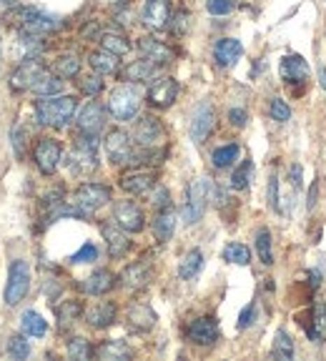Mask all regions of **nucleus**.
<instances>
[{
  "instance_id": "412c9836",
  "label": "nucleus",
  "mask_w": 326,
  "mask_h": 361,
  "mask_svg": "<svg viewBox=\"0 0 326 361\" xmlns=\"http://www.w3.org/2000/svg\"><path fill=\"white\" fill-rule=\"evenodd\" d=\"M106 126V108L98 101H91L88 106H83V111L78 113V131L88 133V136H98Z\"/></svg>"
},
{
  "instance_id": "c756f323",
  "label": "nucleus",
  "mask_w": 326,
  "mask_h": 361,
  "mask_svg": "<svg viewBox=\"0 0 326 361\" xmlns=\"http://www.w3.org/2000/svg\"><path fill=\"white\" fill-rule=\"evenodd\" d=\"M88 63H91V68L96 73H101V76H113V73H118V68H121V60H118V55L108 53V50H93L91 55H88Z\"/></svg>"
},
{
  "instance_id": "5fc2aeb1",
  "label": "nucleus",
  "mask_w": 326,
  "mask_h": 361,
  "mask_svg": "<svg viewBox=\"0 0 326 361\" xmlns=\"http://www.w3.org/2000/svg\"><path fill=\"white\" fill-rule=\"evenodd\" d=\"M246 120H248V113L243 108H231L229 111V123L236 128H243L246 126Z\"/></svg>"
},
{
  "instance_id": "e433bc0d",
  "label": "nucleus",
  "mask_w": 326,
  "mask_h": 361,
  "mask_svg": "<svg viewBox=\"0 0 326 361\" xmlns=\"http://www.w3.org/2000/svg\"><path fill=\"white\" fill-rule=\"evenodd\" d=\"M239 153H241V146H239V143L218 146V148L211 153V163H213V169H229L231 163H234L236 158H239Z\"/></svg>"
},
{
  "instance_id": "37998d69",
  "label": "nucleus",
  "mask_w": 326,
  "mask_h": 361,
  "mask_svg": "<svg viewBox=\"0 0 326 361\" xmlns=\"http://www.w3.org/2000/svg\"><path fill=\"white\" fill-rule=\"evenodd\" d=\"M169 28H171V33H173L176 38L186 36V33H188V28H191V13H188V10H183V8H181V10L171 13Z\"/></svg>"
},
{
  "instance_id": "49530a36",
  "label": "nucleus",
  "mask_w": 326,
  "mask_h": 361,
  "mask_svg": "<svg viewBox=\"0 0 326 361\" xmlns=\"http://www.w3.org/2000/svg\"><path fill=\"white\" fill-rule=\"evenodd\" d=\"M78 88H80V93H85V96L96 98L98 93L103 90V78H101V73H93V76H83V78L78 80Z\"/></svg>"
},
{
  "instance_id": "2eb2a0df",
  "label": "nucleus",
  "mask_w": 326,
  "mask_h": 361,
  "mask_svg": "<svg viewBox=\"0 0 326 361\" xmlns=\"http://www.w3.org/2000/svg\"><path fill=\"white\" fill-rule=\"evenodd\" d=\"M151 278H153L151 264L143 259V261H136V264H128L126 269L121 271L118 281H121V286L128 291H143L146 286L151 283Z\"/></svg>"
},
{
  "instance_id": "c85d7f7f",
  "label": "nucleus",
  "mask_w": 326,
  "mask_h": 361,
  "mask_svg": "<svg viewBox=\"0 0 326 361\" xmlns=\"http://www.w3.org/2000/svg\"><path fill=\"white\" fill-rule=\"evenodd\" d=\"M93 354H96L101 361H126V359H131V349H128V344L121 341V339H108V341H101Z\"/></svg>"
},
{
  "instance_id": "79ce46f5",
  "label": "nucleus",
  "mask_w": 326,
  "mask_h": 361,
  "mask_svg": "<svg viewBox=\"0 0 326 361\" xmlns=\"http://www.w3.org/2000/svg\"><path fill=\"white\" fill-rule=\"evenodd\" d=\"M251 174H254V163L243 161L241 166L231 174V188H234V191H243V188L251 183Z\"/></svg>"
},
{
  "instance_id": "f257e3e1",
  "label": "nucleus",
  "mask_w": 326,
  "mask_h": 361,
  "mask_svg": "<svg viewBox=\"0 0 326 361\" xmlns=\"http://www.w3.org/2000/svg\"><path fill=\"white\" fill-rule=\"evenodd\" d=\"M3 25L15 28L18 33H28V36H50L55 30L63 28V20L53 13L43 10L36 6H13L10 10L3 13Z\"/></svg>"
},
{
  "instance_id": "8fccbe9b",
  "label": "nucleus",
  "mask_w": 326,
  "mask_h": 361,
  "mask_svg": "<svg viewBox=\"0 0 326 361\" xmlns=\"http://www.w3.org/2000/svg\"><path fill=\"white\" fill-rule=\"evenodd\" d=\"M13 139V150H15V156L23 158L25 156V146H28V128L25 126H15L10 133Z\"/></svg>"
},
{
  "instance_id": "13d9d810",
  "label": "nucleus",
  "mask_w": 326,
  "mask_h": 361,
  "mask_svg": "<svg viewBox=\"0 0 326 361\" xmlns=\"http://www.w3.org/2000/svg\"><path fill=\"white\" fill-rule=\"evenodd\" d=\"M289 176H291V186L299 191V188L304 186V183H302V166H299V163H294V166L289 169Z\"/></svg>"
},
{
  "instance_id": "bf43d9fd",
  "label": "nucleus",
  "mask_w": 326,
  "mask_h": 361,
  "mask_svg": "<svg viewBox=\"0 0 326 361\" xmlns=\"http://www.w3.org/2000/svg\"><path fill=\"white\" fill-rule=\"evenodd\" d=\"M316 199H319V180H314V183H311V188H309V196H306V208L309 211H314Z\"/></svg>"
},
{
  "instance_id": "c03bdc74",
  "label": "nucleus",
  "mask_w": 326,
  "mask_h": 361,
  "mask_svg": "<svg viewBox=\"0 0 326 361\" xmlns=\"http://www.w3.org/2000/svg\"><path fill=\"white\" fill-rule=\"evenodd\" d=\"M66 351H68V356H71V359H78V361L91 359V356H93L91 344H88V339H83V337L71 339V341H68V346H66Z\"/></svg>"
},
{
  "instance_id": "7ed1b4c3",
  "label": "nucleus",
  "mask_w": 326,
  "mask_h": 361,
  "mask_svg": "<svg viewBox=\"0 0 326 361\" xmlns=\"http://www.w3.org/2000/svg\"><path fill=\"white\" fill-rule=\"evenodd\" d=\"M66 169L76 176H88L98 169V136L78 133L73 139V148L66 156Z\"/></svg>"
},
{
  "instance_id": "58836bf2",
  "label": "nucleus",
  "mask_w": 326,
  "mask_h": 361,
  "mask_svg": "<svg viewBox=\"0 0 326 361\" xmlns=\"http://www.w3.org/2000/svg\"><path fill=\"white\" fill-rule=\"evenodd\" d=\"M256 253H259V259L264 266H271L274 264V251H271V234L269 229H259L256 231Z\"/></svg>"
},
{
  "instance_id": "bb28decb",
  "label": "nucleus",
  "mask_w": 326,
  "mask_h": 361,
  "mask_svg": "<svg viewBox=\"0 0 326 361\" xmlns=\"http://www.w3.org/2000/svg\"><path fill=\"white\" fill-rule=\"evenodd\" d=\"M153 229V239L158 241V243H166V241H171V236H173L176 231V211L171 208H161L156 213V218H153L151 223Z\"/></svg>"
},
{
  "instance_id": "423d86ee",
  "label": "nucleus",
  "mask_w": 326,
  "mask_h": 361,
  "mask_svg": "<svg viewBox=\"0 0 326 361\" xmlns=\"http://www.w3.org/2000/svg\"><path fill=\"white\" fill-rule=\"evenodd\" d=\"M211 178H196L186 191V204H183V221L188 226H194V223L201 221L206 211V204L211 199Z\"/></svg>"
},
{
  "instance_id": "20e7f679",
  "label": "nucleus",
  "mask_w": 326,
  "mask_h": 361,
  "mask_svg": "<svg viewBox=\"0 0 326 361\" xmlns=\"http://www.w3.org/2000/svg\"><path fill=\"white\" fill-rule=\"evenodd\" d=\"M108 113L115 120H131L136 118L141 108V90L133 83H123L108 93V103H106Z\"/></svg>"
},
{
  "instance_id": "cd10ccee",
  "label": "nucleus",
  "mask_w": 326,
  "mask_h": 361,
  "mask_svg": "<svg viewBox=\"0 0 326 361\" xmlns=\"http://www.w3.org/2000/svg\"><path fill=\"white\" fill-rule=\"evenodd\" d=\"M156 73H158L156 63H151L148 58H141V60L128 63V66L123 68L121 76H123V80H128V83H143V80H151Z\"/></svg>"
},
{
  "instance_id": "c9c22d12",
  "label": "nucleus",
  "mask_w": 326,
  "mask_h": 361,
  "mask_svg": "<svg viewBox=\"0 0 326 361\" xmlns=\"http://www.w3.org/2000/svg\"><path fill=\"white\" fill-rule=\"evenodd\" d=\"M101 48L103 50H108V53H113V55H126L128 50H131V43H128V38L126 36H121V33H101Z\"/></svg>"
},
{
  "instance_id": "3c124183",
  "label": "nucleus",
  "mask_w": 326,
  "mask_h": 361,
  "mask_svg": "<svg viewBox=\"0 0 326 361\" xmlns=\"http://www.w3.org/2000/svg\"><path fill=\"white\" fill-rule=\"evenodd\" d=\"M239 0H206V10L211 15H229Z\"/></svg>"
},
{
  "instance_id": "f8f14e48",
  "label": "nucleus",
  "mask_w": 326,
  "mask_h": 361,
  "mask_svg": "<svg viewBox=\"0 0 326 361\" xmlns=\"http://www.w3.org/2000/svg\"><path fill=\"white\" fill-rule=\"evenodd\" d=\"M186 339L196 346H213L218 341V321L213 316H201L186 326Z\"/></svg>"
},
{
  "instance_id": "2f4dec72",
  "label": "nucleus",
  "mask_w": 326,
  "mask_h": 361,
  "mask_svg": "<svg viewBox=\"0 0 326 361\" xmlns=\"http://www.w3.org/2000/svg\"><path fill=\"white\" fill-rule=\"evenodd\" d=\"M309 339L314 344H324L326 339V304L324 299H316L314 316H311V326H309Z\"/></svg>"
},
{
  "instance_id": "4c0bfd02",
  "label": "nucleus",
  "mask_w": 326,
  "mask_h": 361,
  "mask_svg": "<svg viewBox=\"0 0 326 361\" xmlns=\"http://www.w3.org/2000/svg\"><path fill=\"white\" fill-rule=\"evenodd\" d=\"M274 356L276 359H294V341H291L289 331L286 329H278L274 334Z\"/></svg>"
},
{
  "instance_id": "5701e85b",
  "label": "nucleus",
  "mask_w": 326,
  "mask_h": 361,
  "mask_svg": "<svg viewBox=\"0 0 326 361\" xmlns=\"http://www.w3.org/2000/svg\"><path fill=\"white\" fill-rule=\"evenodd\" d=\"M115 286V276L111 274V271L106 269H98L93 271L91 276L83 278V281L78 283V289L83 291V294L88 296H103V294H108L111 289Z\"/></svg>"
},
{
  "instance_id": "e2e57ef3",
  "label": "nucleus",
  "mask_w": 326,
  "mask_h": 361,
  "mask_svg": "<svg viewBox=\"0 0 326 361\" xmlns=\"http://www.w3.org/2000/svg\"><path fill=\"white\" fill-rule=\"evenodd\" d=\"M3 6H15V0H0Z\"/></svg>"
},
{
  "instance_id": "a19ab883",
  "label": "nucleus",
  "mask_w": 326,
  "mask_h": 361,
  "mask_svg": "<svg viewBox=\"0 0 326 361\" xmlns=\"http://www.w3.org/2000/svg\"><path fill=\"white\" fill-rule=\"evenodd\" d=\"M80 313H83V306H80V301H76V299L66 301L63 306H58V326H61V331L66 329V326H71Z\"/></svg>"
},
{
  "instance_id": "aec40b11",
  "label": "nucleus",
  "mask_w": 326,
  "mask_h": 361,
  "mask_svg": "<svg viewBox=\"0 0 326 361\" xmlns=\"http://www.w3.org/2000/svg\"><path fill=\"white\" fill-rule=\"evenodd\" d=\"M139 53L143 55V58H148L151 63H156L158 68L166 66V63H171L173 60V48H169L163 41H158V38L153 36H143L139 38Z\"/></svg>"
},
{
  "instance_id": "0eeeda50",
  "label": "nucleus",
  "mask_w": 326,
  "mask_h": 361,
  "mask_svg": "<svg viewBox=\"0 0 326 361\" xmlns=\"http://www.w3.org/2000/svg\"><path fill=\"white\" fill-rule=\"evenodd\" d=\"M111 201V188L103 186V183H83V186L76 188L71 204L83 213L85 218L96 213L101 206H106Z\"/></svg>"
},
{
  "instance_id": "6e6d98bb",
  "label": "nucleus",
  "mask_w": 326,
  "mask_h": 361,
  "mask_svg": "<svg viewBox=\"0 0 326 361\" xmlns=\"http://www.w3.org/2000/svg\"><path fill=\"white\" fill-rule=\"evenodd\" d=\"M276 196H278V178H276V174H271L269 176V191H266V199H269V206L271 208H276Z\"/></svg>"
},
{
  "instance_id": "052dcab7",
  "label": "nucleus",
  "mask_w": 326,
  "mask_h": 361,
  "mask_svg": "<svg viewBox=\"0 0 326 361\" xmlns=\"http://www.w3.org/2000/svg\"><path fill=\"white\" fill-rule=\"evenodd\" d=\"M309 278H311V286H319V283H321V274H319V271H309Z\"/></svg>"
},
{
  "instance_id": "a878e982",
  "label": "nucleus",
  "mask_w": 326,
  "mask_h": 361,
  "mask_svg": "<svg viewBox=\"0 0 326 361\" xmlns=\"http://www.w3.org/2000/svg\"><path fill=\"white\" fill-rule=\"evenodd\" d=\"M278 73H281L284 83L289 85L304 83V80L309 78V66L302 55H286V58L281 60V66H278Z\"/></svg>"
},
{
  "instance_id": "473e14b6",
  "label": "nucleus",
  "mask_w": 326,
  "mask_h": 361,
  "mask_svg": "<svg viewBox=\"0 0 326 361\" xmlns=\"http://www.w3.org/2000/svg\"><path fill=\"white\" fill-rule=\"evenodd\" d=\"M201 269H204V253H201L199 248H191V251L183 256L181 266H178V276H181L183 281H191V278L199 276Z\"/></svg>"
},
{
  "instance_id": "680f3d73",
  "label": "nucleus",
  "mask_w": 326,
  "mask_h": 361,
  "mask_svg": "<svg viewBox=\"0 0 326 361\" xmlns=\"http://www.w3.org/2000/svg\"><path fill=\"white\" fill-rule=\"evenodd\" d=\"M319 85L326 90V68H324V66L319 68Z\"/></svg>"
},
{
  "instance_id": "a18cd8bd",
  "label": "nucleus",
  "mask_w": 326,
  "mask_h": 361,
  "mask_svg": "<svg viewBox=\"0 0 326 361\" xmlns=\"http://www.w3.org/2000/svg\"><path fill=\"white\" fill-rule=\"evenodd\" d=\"M8 354H10L13 359H28V356H31V344H28L25 334L23 337L8 339Z\"/></svg>"
},
{
  "instance_id": "39448f33",
  "label": "nucleus",
  "mask_w": 326,
  "mask_h": 361,
  "mask_svg": "<svg viewBox=\"0 0 326 361\" xmlns=\"http://www.w3.org/2000/svg\"><path fill=\"white\" fill-rule=\"evenodd\" d=\"M31 291V266L28 261L15 259L8 269V281H6V291H3V301L8 306H18L20 301L28 296Z\"/></svg>"
},
{
  "instance_id": "1a4fd4ad",
  "label": "nucleus",
  "mask_w": 326,
  "mask_h": 361,
  "mask_svg": "<svg viewBox=\"0 0 326 361\" xmlns=\"http://www.w3.org/2000/svg\"><path fill=\"white\" fill-rule=\"evenodd\" d=\"M166 141V128L156 115H143L133 128V143L139 148H161Z\"/></svg>"
},
{
  "instance_id": "ea45409f",
  "label": "nucleus",
  "mask_w": 326,
  "mask_h": 361,
  "mask_svg": "<svg viewBox=\"0 0 326 361\" xmlns=\"http://www.w3.org/2000/svg\"><path fill=\"white\" fill-rule=\"evenodd\" d=\"M224 261H229V264H236V266H248L251 264V251H248L243 243H229V246L224 248Z\"/></svg>"
},
{
  "instance_id": "4d7b16f0",
  "label": "nucleus",
  "mask_w": 326,
  "mask_h": 361,
  "mask_svg": "<svg viewBox=\"0 0 326 361\" xmlns=\"http://www.w3.org/2000/svg\"><path fill=\"white\" fill-rule=\"evenodd\" d=\"M254 316H256V304H251V306H246L241 311V316H239V329H248V326L254 324Z\"/></svg>"
},
{
  "instance_id": "864d4df0",
  "label": "nucleus",
  "mask_w": 326,
  "mask_h": 361,
  "mask_svg": "<svg viewBox=\"0 0 326 361\" xmlns=\"http://www.w3.org/2000/svg\"><path fill=\"white\" fill-rule=\"evenodd\" d=\"M80 38H85V41H96V38H101V25H98V20H88V23L80 28Z\"/></svg>"
},
{
  "instance_id": "f704fd0d",
  "label": "nucleus",
  "mask_w": 326,
  "mask_h": 361,
  "mask_svg": "<svg viewBox=\"0 0 326 361\" xmlns=\"http://www.w3.org/2000/svg\"><path fill=\"white\" fill-rule=\"evenodd\" d=\"M53 73H55V76H61V78H76V76L80 73L78 55H73V53L58 55L55 63H53Z\"/></svg>"
},
{
  "instance_id": "7c9ffc66",
  "label": "nucleus",
  "mask_w": 326,
  "mask_h": 361,
  "mask_svg": "<svg viewBox=\"0 0 326 361\" xmlns=\"http://www.w3.org/2000/svg\"><path fill=\"white\" fill-rule=\"evenodd\" d=\"M20 331H23L25 337L41 339V337H45L48 324H45V319H43L41 313L28 309V311H23V316H20Z\"/></svg>"
},
{
  "instance_id": "393cba45",
  "label": "nucleus",
  "mask_w": 326,
  "mask_h": 361,
  "mask_svg": "<svg viewBox=\"0 0 326 361\" xmlns=\"http://www.w3.org/2000/svg\"><path fill=\"white\" fill-rule=\"evenodd\" d=\"M241 55H243V45L236 38H221L216 43V48H213V60H216L218 68H231Z\"/></svg>"
},
{
  "instance_id": "603ef678",
  "label": "nucleus",
  "mask_w": 326,
  "mask_h": 361,
  "mask_svg": "<svg viewBox=\"0 0 326 361\" xmlns=\"http://www.w3.org/2000/svg\"><path fill=\"white\" fill-rule=\"evenodd\" d=\"M151 204L156 206L158 211H161V208H169V206H171V193H169V188H166V186H158V183H156V188H151Z\"/></svg>"
},
{
  "instance_id": "6ab92c4d",
  "label": "nucleus",
  "mask_w": 326,
  "mask_h": 361,
  "mask_svg": "<svg viewBox=\"0 0 326 361\" xmlns=\"http://www.w3.org/2000/svg\"><path fill=\"white\" fill-rule=\"evenodd\" d=\"M83 319L91 329H108L118 319V309H115L113 301H98L91 309H85Z\"/></svg>"
},
{
  "instance_id": "9d476101",
  "label": "nucleus",
  "mask_w": 326,
  "mask_h": 361,
  "mask_svg": "<svg viewBox=\"0 0 326 361\" xmlns=\"http://www.w3.org/2000/svg\"><path fill=\"white\" fill-rule=\"evenodd\" d=\"M33 161L43 176H53L63 161V148L55 139H38L33 148Z\"/></svg>"
},
{
  "instance_id": "f03ea898",
  "label": "nucleus",
  "mask_w": 326,
  "mask_h": 361,
  "mask_svg": "<svg viewBox=\"0 0 326 361\" xmlns=\"http://www.w3.org/2000/svg\"><path fill=\"white\" fill-rule=\"evenodd\" d=\"M78 98L76 96H45L36 101V118L38 123L50 128H66L76 115Z\"/></svg>"
},
{
  "instance_id": "dca6fc26",
  "label": "nucleus",
  "mask_w": 326,
  "mask_h": 361,
  "mask_svg": "<svg viewBox=\"0 0 326 361\" xmlns=\"http://www.w3.org/2000/svg\"><path fill=\"white\" fill-rule=\"evenodd\" d=\"M101 234L106 239V246H108V256L111 259H123L128 251H131V241H128V231H123L118 223L103 221L101 223Z\"/></svg>"
},
{
  "instance_id": "72a5a7b5",
  "label": "nucleus",
  "mask_w": 326,
  "mask_h": 361,
  "mask_svg": "<svg viewBox=\"0 0 326 361\" xmlns=\"http://www.w3.org/2000/svg\"><path fill=\"white\" fill-rule=\"evenodd\" d=\"M33 93L36 96H41V98H45V96H58L63 90V78L61 76H55V73H43L41 78L36 80V85H33Z\"/></svg>"
},
{
  "instance_id": "09e8293b",
  "label": "nucleus",
  "mask_w": 326,
  "mask_h": 361,
  "mask_svg": "<svg viewBox=\"0 0 326 361\" xmlns=\"http://www.w3.org/2000/svg\"><path fill=\"white\" fill-rule=\"evenodd\" d=\"M269 115H271L276 123H286V120L291 118V108L281 98H271V103H269Z\"/></svg>"
},
{
  "instance_id": "4be33fe9",
  "label": "nucleus",
  "mask_w": 326,
  "mask_h": 361,
  "mask_svg": "<svg viewBox=\"0 0 326 361\" xmlns=\"http://www.w3.org/2000/svg\"><path fill=\"white\" fill-rule=\"evenodd\" d=\"M156 186V174L153 171H131L121 176V188L131 196H143Z\"/></svg>"
},
{
  "instance_id": "9b49d317",
  "label": "nucleus",
  "mask_w": 326,
  "mask_h": 361,
  "mask_svg": "<svg viewBox=\"0 0 326 361\" xmlns=\"http://www.w3.org/2000/svg\"><path fill=\"white\" fill-rule=\"evenodd\" d=\"M43 73H45V66L41 63V58H36V55H33V58H23V63H20L10 76V88L13 90H31Z\"/></svg>"
},
{
  "instance_id": "4468645a",
  "label": "nucleus",
  "mask_w": 326,
  "mask_h": 361,
  "mask_svg": "<svg viewBox=\"0 0 326 361\" xmlns=\"http://www.w3.org/2000/svg\"><path fill=\"white\" fill-rule=\"evenodd\" d=\"M176 98H178V83H176V78H171V76H161V78H156L151 83V88H148V103H151L153 108H171L176 103Z\"/></svg>"
},
{
  "instance_id": "6e6552de",
  "label": "nucleus",
  "mask_w": 326,
  "mask_h": 361,
  "mask_svg": "<svg viewBox=\"0 0 326 361\" xmlns=\"http://www.w3.org/2000/svg\"><path fill=\"white\" fill-rule=\"evenodd\" d=\"M103 146H106V156H108V161L113 163V166H126V163H133V158H136L133 136H128L121 128L108 131Z\"/></svg>"
},
{
  "instance_id": "b1692460",
  "label": "nucleus",
  "mask_w": 326,
  "mask_h": 361,
  "mask_svg": "<svg viewBox=\"0 0 326 361\" xmlns=\"http://www.w3.org/2000/svg\"><path fill=\"white\" fill-rule=\"evenodd\" d=\"M126 321L133 331H141V334H143V331H151L153 326H156V313H153V309L148 306V304L136 301V304L128 306Z\"/></svg>"
},
{
  "instance_id": "ddd939ff",
  "label": "nucleus",
  "mask_w": 326,
  "mask_h": 361,
  "mask_svg": "<svg viewBox=\"0 0 326 361\" xmlns=\"http://www.w3.org/2000/svg\"><path fill=\"white\" fill-rule=\"evenodd\" d=\"M113 221L118 223L123 231H128V234H139L146 226L143 211L133 204V201H118V204L113 206Z\"/></svg>"
},
{
  "instance_id": "a211bd4d",
  "label": "nucleus",
  "mask_w": 326,
  "mask_h": 361,
  "mask_svg": "<svg viewBox=\"0 0 326 361\" xmlns=\"http://www.w3.org/2000/svg\"><path fill=\"white\" fill-rule=\"evenodd\" d=\"M213 120H216V115H213L211 106L208 103H199L194 115H191V126H188V133H191L194 143H204L208 139V133L213 131Z\"/></svg>"
},
{
  "instance_id": "de8ad7c7",
  "label": "nucleus",
  "mask_w": 326,
  "mask_h": 361,
  "mask_svg": "<svg viewBox=\"0 0 326 361\" xmlns=\"http://www.w3.org/2000/svg\"><path fill=\"white\" fill-rule=\"evenodd\" d=\"M98 259V248H96V243H91V241H85L83 246L78 248V251L73 253L71 259V264H93V261Z\"/></svg>"
},
{
  "instance_id": "f3484780",
  "label": "nucleus",
  "mask_w": 326,
  "mask_h": 361,
  "mask_svg": "<svg viewBox=\"0 0 326 361\" xmlns=\"http://www.w3.org/2000/svg\"><path fill=\"white\" fill-rule=\"evenodd\" d=\"M171 3L169 0H146L143 10H141V23L151 30H163L169 28L171 20Z\"/></svg>"
}]
</instances>
